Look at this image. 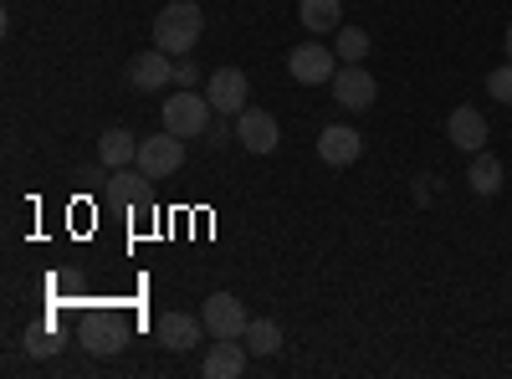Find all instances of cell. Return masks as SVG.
Instances as JSON below:
<instances>
[{"label":"cell","mask_w":512,"mask_h":379,"mask_svg":"<svg viewBox=\"0 0 512 379\" xmlns=\"http://www.w3.org/2000/svg\"><path fill=\"white\" fill-rule=\"evenodd\" d=\"M241 344H246L256 359H272V354L282 349V328H277V318H251L246 333H241Z\"/></svg>","instance_id":"cell-19"},{"label":"cell","mask_w":512,"mask_h":379,"mask_svg":"<svg viewBox=\"0 0 512 379\" xmlns=\"http://www.w3.org/2000/svg\"><path fill=\"white\" fill-rule=\"evenodd\" d=\"M98 159L108 164V170H123V164H139V139L128 129H108L98 139Z\"/></svg>","instance_id":"cell-17"},{"label":"cell","mask_w":512,"mask_h":379,"mask_svg":"<svg viewBox=\"0 0 512 379\" xmlns=\"http://www.w3.org/2000/svg\"><path fill=\"white\" fill-rule=\"evenodd\" d=\"M328 88H333V98L344 103L349 113H364V108H374V98H379V82L369 77V67H364V62H344V67L333 72Z\"/></svg>","instance_id":"cell-6"},{"label":"cell","mask_w":512,"mask_h":379,"mask_svg":"<svg viewBox=\"0 0 512 379\" xmlns=\"http://www.w3.org/2000/svg\"><path fill=\"white\" fill-rule=\"evenodd\" d=\"M446 139H451L461 154L487 149V118H482V108H472V103L451 108V118H446Z\"/></svg>","instance_id":"cell-12"},{"label":"cell","mask_w":512,"mask_h":379,"mask_svg":"<svg viewBox=\"0 0 512 379\" xmlns=\"http://www.w3.org/2000/svg\"><path fill=\"white\" fill-rule=\"evenodd\" d=\"M231 139H236V129H231V123H226V118L216 113V123H210V129H205V144H210V149H226Z\"/></svg>","instance_id":"cell-23"},{"label":"cell","mask_w":512,"mask_h":379,"mask_svg":"<svg viewBox=\"0 0 512 379\" xmlns=\"http://www.w3.org/2000/svg\"><path fill=\"white\" fill-rule=\"evenodd\" d=\"M200 82V67L190 57H175V88H195Z\"/></svg>","instance_id":"cell-24"},{"label":"cell","mask_w":512,"mask_h":379,"mask_svg":"<svg viewBox=\"0 0 512 379\" xmlns=\"http://www.w3.org/2000/svg\"><path fill=\"white\" fill-rule=\"evenodd\" d=\"M82 344H88V354L108 359L123 349V323L113 313H88V323H82Z\"/></svg>","instance_id":"cell-14"},{"label":"cell","mask_w":512,"mask_h":379,"mask_svg":"<svg viewBox=\"0 0 512 379\" xmlns=\"http://www.w3.org/2000/svg\"><path fill=\"white\" fill-rule=\"evenodd\" d=\"M154 339H159L169 354H185V349H195L200 339H210V333H205V318H195V313H159Z\"/></svg>","instance_id":"cell-10"},{"label":"cell","mask_w":512,"mask_h":379,"mask_svg":"<svg viewBox=\"0 0 512 379\" xmlns=\"http://www.w3.org/2000/svg\"><path fill=\"white\" fill-rule=\"evenodd\" d=\"M205 98H210V108H216L221 118H236L241 108H251L246 103L251 98V77L241 67H216L205 77Z\"/></svg>","instance_id":"cell-5"},{"label":"cell","mask_w":512,"mask_h":379,"mask_svg":"<svg viewBox=\"0 0 512 379\" xmlns=\"http://www.w3.org/2000/svg\"><path fill=\"white\" fill-rule=\"evenodd\" d=\"M128 88L134 93H164V88H175V57L169 52H139L134 62H128Z\"/></svg>","instance_id":"cell-9"},{"label":"cell","mask_w":512,"mask_h":379,"mask_svg":"<svg viewBox=\"0 0 512 379\" xmlns=\"http://www.w3.org/2000/svg\"><path fill=\"white\" fill-rule=\"evenodd\" d=\"M159 123L175 139H205V129L216 123V108H210V98H205V88L195 93V88H175L164 103H159Z\"/></svg>","instance_id":"cell-2"},{"label":"cell","mask_w":512,"mask_h":379,"mask_svg":"<svg viewBox=\"0 0 512 379\" xmlns=\"http://www.w3.org/2000/svg\"><path fill=\"white\" fill-rule=\"evenodd\" d=\"M333 52H338V62H364L369 57V31L364 26H338L333 31Z\"/></svg>","instance_id":"cell-20"},{"label":"cell","mask_w":512,"mask_h":379,"mask_svg":"<svg viewBox=\"0 0 512 379\" xmlns=\"http://www.w3.org/2000/svg\"><path fill=\"white\" fill-rule=\"evenodd\" d=\"M338 67H344V62H338V52L323 47L318 36L287 52V72H292V82H303V88H323V82H333Z\"/></svg>","instance_id":"cell-3"},{"label":"cell","mask_w":512,"mask_h":379,"mask_svg":"<svg viewBox=\"0 0 512 379\" xmlns=\"http://www.w3.org/2000/svg\"><path fill=\"white\" fill-rule=\"evenodd\" d=\"M200 318H205L210 339H241L246 323H251V313H246V303L236 298V292H210V298L200 303Z\"/></svg>","instance_id":"cell-4"},{"label":"cell","mask_w":512,"mask_h":379,"mask_svg":"<svg viewBox=\"0 0 512 379\" xmlns=\"http://www.w3.org/2000/svg\"><path fill=\"white\" fill-rule=\"evenodd\" d=\"M487 98L512 103V62H502V67H492V72H487Z\"/></svg>","instance_id":"cell-22"},{"label":"cell","mask_w":512,"mask_h":379,"mask_svg":"<svg viewBox=\"0 0 512 379\" xmlns=\"http://www.w3.org/2000/svg\"><path fill=\"white\" fill-rule=\"evenodd\" d=\"M297 21L313 36H333L344 26V0H297Z\"/></svg>","instance_id":"cell-16"},{"label":"cell","mask_w":512,"mask_h":379,"mask_svg":"<svg viewBox=\"0 0 512 379\" xmlns=\"http://www.w3.org/2000/svg\"><path fill=\"white\" fill-rule=\"evenodd\" d=\"M364 154V139L359 129H349V123H328V129L318 134V159L328 164V170H344V164H354Z\"/></svg>","instance_id":"cell-11"},{"label":"cell","mask_w":512,"mask_h":379,"mask_svg":"<svg viewBox=\"0 0 512 379\" xmlns=\"http://www.w3.org/2000/svg\"><path fill=\"white\" fill-rule=\"evenodd\" d=\"M185 164V139H175V134H154V139H139V170L149 175V180H169Z\"/></svg>","instance_id":"cell-8"},{"label":"cell","mask_w":512,"mask_h":379,"mask_svg":"<svg viewBox=\"0 0 512 379\" xmlns=\"http://www.w3.org/2000/svg\"><path fill=\"white\" fill-rule=\"evenodd\" d=\"M62 344H57V333L52 328H26V354L31 359H52Z\"/></svg>","instance_id":"cell-21"},{"label":"cell","mask_w":512,"mask_h":379,"mask_svg":"<svg viewBox=\"0 0 512 379\" xmlns=\"http://www.w3.org/2000/svg\"><path fill=\"white\" fill-rule=\"evenodd\" d=\"M103 195H108L113 205H144V200H149V175L139 170V164H123V170L108 175Z\"/></svg>","instance_id":"cell-15"},{"label":"cell","mask_w":512,"mask_h":379,"mask_svg":"<svg viewBox=\"0 0 512 379\" xmlns=\"http://www.w3.org/2000/svg\"><path fill=\"white\" fill-rule=\"evenodd\" d=\"M466 185H472V195H497L502 190V159L497 154H487V149H477L472 154V170H466Z\"/></svg>","instance_id":"cell-18"},{"label":"cell","mask_w":512,"mask_h":379,"mask_svg":"<svg viewBox=\"0 0 512 379\" xmlns=\"http://www.w3.org/2000/svg\"><path fill=\"white\" fill-rule=\"evenodd\" d=\"M502 47H507V62H512V21H507V36H502Z\"/></svg>","instance_id":"cell-25"},{"label":"cell","mask_w":512,"mask_h":379,"mask_svg":"<svg viewBox=\"0 0 512 379\" xmlns=\"http://www.w3.org/2000/svg\"><path fill=\"white\" fill-rule=\"evenodd\" d=\"M236 144H241L246 154H277V144H282L277 113H267V108H241V113H236Z\"/></svg>","instance_id":"cell-7"},{"label":"cell","mask_w":512,"mask_h":379,"mask_svg":"<svg viewBox=\"0 0 512 379\" xmlns=\"http://www.w3.org/2000/svg\"><path fill=\"white\" fill-rule=\"evenodd\" d=\"M246 364H251V349L241 339H216V344H210V354L200 359V374L205 379H241Z\"/></svg>","instance_id":"cell-13"},{"label":"cell","mask_w":512,"mask_h":379,"mask_svg":"<svg viewBox=\"0 0 512 379\" xmlns=\"http://www.w3.org/2000/svg\"><path fill=\"white\" fill-rule=\"evenodd\" d=\"M200 31H205V11L195 0H175V6H164L154 16V47L169 57H185V52H195Z\"/></svg>","instance_id":"cell-1"}]
</instances>
